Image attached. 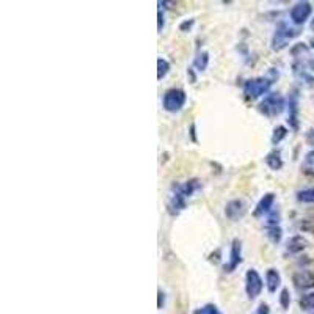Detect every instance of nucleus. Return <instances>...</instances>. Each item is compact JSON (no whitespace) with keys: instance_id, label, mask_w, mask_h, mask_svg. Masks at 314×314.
I'll list each match as a JSON object with an SVG mask.
<instances>
[{"instance_id":"1","label":"nucleus","mask_w":314,"mask_h":314,"mask_svg":"<svg viewBox=\"0 0 314 314\" xmlns=\"http://www.w3.org/2000/svg\"><path fill=\"white\" fill-rule=\"evenodd\" d=\"M278 79V71L270 69L269 75H261V77H253V79H248L244 82V94L248 99H258V97H261L264 94H269L270 86L274 85V82Z\"/></svg>"},{"instance_id":"2","label":"nucleus","mask_w":314,"mask_h":314,"mask_svg":"<svg viewBox=\"0 0 314 314\" xmlns=\"http://www.w3.org/2000/svg\"><path fill=\"white\" fill-rule=\"evenodd\" d=\"M285 107H286V101L283 96L280 93H269L267 96H264V99L259 102L258 110L267 118H275L285 112Z\"/></svg>"},{"instance_id":"3","label":"nucleus","mask_w":314,"mask_h":314,"mask_svg":"<svg viewBox=\"0 0 314 314\" xmlns=\"http://www.w3.org/2000/svg\"><path fill=\"white\" fill-rule=\"evenodd\" d=\"M297 35H299V30L297 28L291 27L288 22L281 20V22H278V25L275 28V33L272 36V49L275 52L283 50L285 47L289 46V42L294 39Z\"/></svg>"},{"instance_id":"4","label":"nucleus","mask_w":314,"mask_h":314,"mask_svg":"<svg viewBox=\"0 0 314 314\" xmlns=\"http://www.w3.org/2000/svg\"><path fill=\"white\" fill-rule=\"evenodd\" d=\"M186 102H187V94L181 88H170L164 93V97H162V107L170 113H176L182 110Z\"/></svg>"},{"instance_id":"5","label":"nucleus","mask_w":314,"mask_h":314,"mask_svg":"<svg viewBox=\"0 0 314 314\" xmlns=\"http://www.w3.org/2000/svg\"><path fill=\"white\" fill-rule=\"evenodd\" d=\"M264 288V280L258 274L256 269H248L245 274V292L250 300L261 296Z\"/></svg>"},{"instance_id":"6","label":"nucleus","mask_w":314,"mask_h":314,"mask_svg":"<svg viewBox=\"0 0 314 314\" xmlns=\"http://www.w3.org/2000/svg\"><path fill=\"white\" fill-rule=\"evenodd\" d=\"M187 195L182 190V184H173V189L168 198V212L173 215H178L186 208Z\"/></svg>"},{"instance_id":"7","label":"nucleus","mask_w":314,"mask_h":314,"mask_svg":"<svg viewBox=\"0 0 314 314\" xmlns=\"http://www.w3.org/2000/svg\"><path fill=\"white\" fill-rule=\"evenodd\" d=\"M311 13H313V6H311L310 2H299L291 8L289 16H291L292 22L297 24V25H302L310 19Z\"/></svg>"},{"instance_id":"8","label":"nucleus","mask_w":314,"mask_h":314,"mask_svg":"<svg viewBox=\"0 0 314 314\" xmlns=\"http://www.w3.org/2000/svg\"><path fill=\"white\" fill-rule=\"evenodd\" d=\"M245 214H247V204L244 200L236 198L228 201L225 206V215L231 222H239L241 219H244Z\"/></svg>"},{"instance_id":"9","label":"nucleus","mask_w":314,"mask_h":314,"mask_svg":"<svg viewBox=\"0 0 314 314\" xmlns=\"http://www.w3.org/2000/svg\"><path fill=\"white\" fill-rule=\"evenodd\" d=\"M292 283L300 291L314 289V272H311V270H297L292 275Z\"/></svg>"},{"instance_id":"10","label":"nucleus","mask_w":314,"mask_h":314,"mask_svg":"<svg viewBox=\"0 0 314 314\" xmlns=\"http://www.w3.org/2000/svg\"><path fill=\"white\" fill-rule=\"evenodd\" d=\"M241 263H242V241L234 239L233 244H231L230 261H228V264L223 266V270L230 274V272H233V270H236L237 267H239Z\"/></svg>"},{"instance_id":"11","label":"nucleus","mask_w":314,"mask_h":314,"mask_svg":"<svg viewBox=\"0 0 314 314\" xmlns=\"http://www.w3.org/2000/svg\"><path fill=\"white\" fill-rule=\"evenodd\" d=\"M274 204H275V193H272V192L266 193L256 204V209L253 212L255 217H264V215H269L274 211Z\"/></svg>"},{"instance_id":"12","label":"nucleus","mask_w":314,"mask_h":314,"mask_svg":"<svg viewBox=\"0 0 314 314\" xmlns=\"http://www.w3.org/2000/svg\"><path fill=\"white\" fill-rule=\"evenodd\" d=\"M308 247V241L303 236H292L286 242V253L289 255H299Z\"/></svg>"},{"instance_id":"13","label":"nucleus","mask_w":314,"mask_h":314,"mask_svg":"<svg viewBox=\"0 0 314 314\" xmlns=\"http://www.w3.org/2000/svg\"><path fill=\"white\" fill-rule=\"evenodd\" d=\"M289 124L294 131L299 129V96L297 91H294L289 96Z\"/></svg>"},{"instance_id":"14","label":"nucleus","mask_w":314,"mask_h":314,"mask_svg":"<svg viewBox=\"0 0 314 314\" xmlns=\"http://www.w3.org/2000/svg\"><path fill=\"white\" fill-rule=\"evenodd\" d=\"M266 286L270 294H275L277 289L281 286V275L277 269H267L266 272Z\"/></svg>"},{"instance_id":"15","label":"nucleus","mask_w":314,"mask_h":314,"mask_svg":"<svg viewBox=\"0 0 314 314\" xmlns=\"http://www.w3.org/2000/svg\"><path fill=\"white\" fill-rule=\"evenodd\" d=\"M266 165L272 171H278L283 168V157H281V153L278 149L270 151V153L266 156Z\"/></svg>"},{"instance_id":"16","label":"nucleus","mask_w":314,"mask_h":314,"mask_svg":"<svg viewBox=\"0 0 314 314\" xmlns=\"http://www.w3.org/2000/svg\"><path fill=\"white\" fill-rule=\"evenodd\" d=\"M193 66L197 68V71H206L209 66V53L206 50H201L193 60Z\"/></svg>"},{"instance_id":"17","label":"nucleus","mask_w":314,"mask_h":314,"mask_svg":"<svg viewBox=\"0 0 314 314\" xmlns=\"http://www.w3.org/2000/svg\"><path fill=\"white\" fill-rule=\"evenodd\" d=\"M300 310L303 311H314V292H307L299 299Z\"/></svg>"},{"instance_id":"18","label":"nucleus","mask_w":314,"mask_h":314,"mask_svg":"<svg viewBox=\"0 0 314 314\" xmlns=\"http://www.w3.org/2000/svg\"><path fill=\"white\" fill-rule=\"evenodd\" d=\"M266 236L272 244H280L281 239H283V230L280 228V225L278 226H267Z\"/></svg>"},{"instance_id":"19","label":"nucleus","mask_w":314,"mask_h":314,"mask_svg":"<svg viewBox=\"0 0 314 314\" xmlns=\"http://www.w3.org/2000/svg\"><path fill=\"white\" fill-rule=\"evenodd\" d=\"M297 200H299L300 203L314 204V187L299 190V192H297Z\"/></svg>"},{"instance_id":"20","label":"nucleus","mask_w":314,"mask_h":314,"mask_svg":"<svg viewBox=\"0 0 314 314\" xmlns=\"http://www.w3.org/2000/svg\"><path fill=\"white\" fill-rule=\"evenodd\" d=\"M288 127H285V126H277L275 129H274V134H272V143L274 145H278V143H281L283 142V140L288 137Z\"/></svg>"},{"instance_id":"21","label":"nucleus","mask_w":314,"mask_h":314,"mask_svg":"<svg viewBox=\"0 0 314 314\" xmlns=\"http://www.w3.org/2000/svg\"><path fill=\"white\" fill-rule=\"evenodd\" d=\"M302 170L308 173V175H314V149L310 151V153L305 156V159H303Z\"/></svg>"},{"instance_id":"22","label":"nucleus","mask_w":314,"mask_h":314,"mask_svg":"<svg viewBox=\"0 0 314 314\" xmlns=\"http://www.w3.org/2000/svg\"><path fill=\"white\" fill-rule=\"evenodd\" d=\"M193 314H223V313L220 311L217 305H214V303H206V305L195 310Z\"/></svg>"},{"instance_id":"23","label":"nucleus","mask_w":314,"mask_h":314,"mask_svg":"<svg viewBox=\"0 0 314 314\" xmlns=\"http://www.w3.org/2000/svg\"><path fill=\"white\" fill-rule=\"evenodd\" d=\"M170 63L165 58H157V79L162 80L170 72Z\"/></svg>"},{"instance_id":"24","label":"nucleus","mask_w":314,"mask_h":314,"mask_svg":"<svg viewBox=\"0 0 314 314\" xmlns=\"http://www.w3.org/2000/svg\"><path fill=\"white\" fill-rule=\"evenodd\" d=\"M278 302H280V305H281V308H283V310H289V305H291V292H289V289H286V288L281 289Z\"/></svg>"},{"instance_id":"25","label":"nucleus","mask_w":314,"mask_h":314,"mask_svg":"<svg viewBox=\"0 0 314 314\" xmlns=\"http://www.w3.org/2000/svg\"><path fill=\"white\" fill-rule=\"evenodd\" d=\"M253 314H270V308H269V305L267 303H259L258 305V308L255 310V313Z\"/></svg>"},{"instance_id":"26","label":"nucleus","mask_w":314,"mask_h":314,"mask_svg":"<svg viewBox=\"0 0 314 314\" xmlns=\"http://www.w3.org/2000/svg\"><path fill=\"white\" fill-rule=\"evenodd\" d=\"M159 302H157V307H159V310H162L164 308V305H165V292L162 291V289H159Z\"/></svg>"},{"instance_id":"27","label":"nucleus","mask_w":314,"mask_h":314,"mask_svg":"<svg viewBox=\"0 0 314 314\" xmlns=\"http://www.w3.org/2000/svg\"><path fill=\"white\" fill-rule=\"evenodd\" d=\"M157 30L159 31H162V28H164V24H165V20H164V13H162V9H159V11H157Z\"/></svg>"},{"instance_id":"28","label":"nucleus","mask_w":314,"mask_h":314,"mask_svg":"<svg viewBox=\"0 0 314 314\" xmlns=\"http://www.w3.org/2000/svg\"><path fill=\"white\" fill-rule=\"evenodd\" d=\"M195 24V20L193 19H190V20H184V22L179 25V28L182 30V31H187V30H190L192 28V25Z\"/></svg>"},{"instance_id":"29","label":"nucleus","mask_w":314,"mask_h":314,"mask_svg":"<svg viewBox=\"0 0 314 314\" xmlns=\"http://www.w3.org/2000/svg\"><path fill=\"white\" fill-rule=\"evenodd\" d=\"M307 140H308V143L314 145V129H310L308 134H307Z\"/></svg>"},{"instance_id":"30","label":"nucleus","mask_w":314,"mask_h":314,"mask_svg":"<svg viewBox=\"0 0 314 314\" xmlns=\"http://www.w3.org/2000/svg\"><path fill=\"white\" fill-rule=\"evenodd\" d=\"M187 75L190 77L192 83H195V82H197V77H195V74H193V69H192V68H189V71H187Z\"/></svg>"},{"instance_id":"31","label":"nucleus","mask_w":314,"mask_h":314,"mask_svg":"<svg viewBox=\"0 0 314 314\" xmlns=\"http://www.w3.org/2000/svg\"><path fill=\"white\" fill-rule=\"evenodd\" d=\"M310 27H311V30L314 31V17L311 19V24H310Z\"/></svg>"},{"instance_id":"32","label":"nucleus","mask_w":314,"mask_h":314,"mask_svg":"<svg viewBox=\"0 0 314 314\" xmlns=\"http://www.w3.org/2000/svg\"><path fill=\"white\" fill-rule=\"evenodd\" d=\"M310 68L314 71V60H311V61H310Z\"/></svg>"},{"instance_id":"33","label":"nucleus","mask_w":314,"mask_h":314,"mask_svg":"<svg viewBox=\"0 0 314 314\" xmlns=\"http://www.w3.org/2000/svg\"><path fill=\"white\" fill-rule=\"evenodd\" d=\"M310 42H311V47H313V49H314V38H313V39H311V41H310Z\"/></svg>"},{"instance_id":"34","label":"nucleus","mask_w":314,"mask_h":314,"mask_svg":"<svg viewBox=\"0 0 314 314\" xmlns=\"http://www.w3.org/2000/svg\"><path fill=\"white\" fill-rule=\"evenodd\" d=\"M313 314H314V313H313Z\"/></svg>"}]
</instances>
